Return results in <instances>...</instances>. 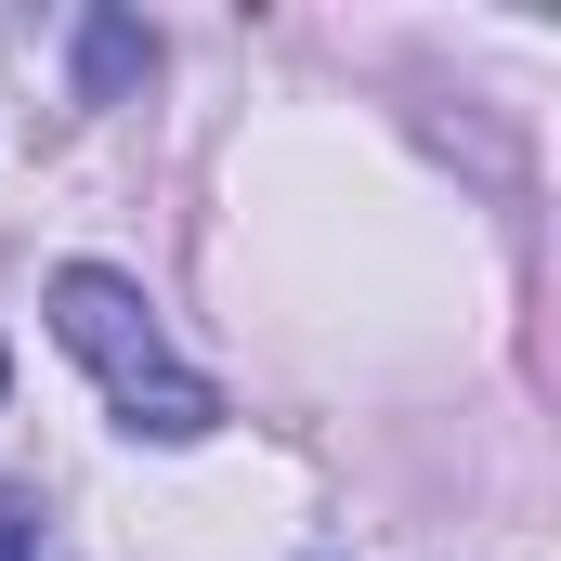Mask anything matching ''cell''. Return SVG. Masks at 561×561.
<instances>
[{
	"mask_svg": "<svg viewBox=\"0 0 561 561\" xmlns=\"http://www.w3.org/2000/svg\"><path fill=\"white\" fill-rule=\"evenodd\" d=\"M0 561H39V536H26V523H13V510H0Z\"/></svg>",
	"mask_w": 561,
	"mask_h": 561,
	"instance_id": "3",
	"label": "cell"
},
{
	"mask_svg": "<svg viewBox=\"0 0 561 561\" xmlns=\"http://www.w3.org/2000/svg\"><path fill=\"white\" fill-rule=\"evenodd\" d=\"M0 379H13V366H0Z\"/></svg>",
	"mask_w": 561,
	"mask_h": 561,
	"instance_id": "4",
	"label": "cell"
},
{
	"mask_svg": "<svg viewBox=\"0 0 561 561\" xmlns=\"http://www.w3.org/2000/svg\"><path fill=\"white\" fill-rule=\"evenodd\" d=\"M131 66H144V39H131V26H92V92H118Z\"/></svg>",
	"mask_w": 561,
	"mask_h": 561,
	"instance_id": "2",
	"label": "cell"
},
{
	"mask_svg": "<svg viewBox=\"0 0 561 561\" xmlns=\"http://www.w3.org/2000/svg\"><path fill=\"white\" fill-rule=\"evenodd\" d=\"M53 340L105 379V405L157 444H196V431L222 419V392L196 379V366H170V340H157V313H144L131 275H105V262H66L53 275Z\"/></svg>",
	"mask_w": 561,
	"mask_h": 561,
	"instance_id": "1",
	"label": "cell"
}]
</instances>
